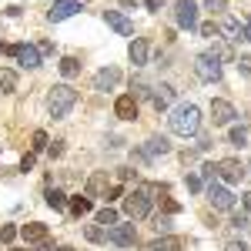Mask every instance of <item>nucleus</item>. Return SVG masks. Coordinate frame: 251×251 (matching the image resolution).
Listing matches in <instances>:
<instances>
[{
  "instance_id": "1",
  "label": "nucleus",
  "mask_w": 251,
  "mask_h": 251,
  "mask_svg": "<svg viewBox=\"0 0 251 251\" xmlns=\"http://www.w3.org/2000/svg\"><path fill=\"white\" fill-rule=\"evenodd\" d=\"M168 127H171L174 134H181V137H194L198 131H201V111H198L194 104H181V107L171 111Z\"/></svg>"
},
{
  "instance_id": "2",
  "label": "nucleus",
  "mask_w": 251,
  "mask_h": 251,
  "mask_svg": "<svg viewBox=\"0 0 251 251\" xmlns=\"http://www.w3.org/2000/svg\"><path fill=\"white\" fill-rule=\"evenodd\" d=\"M77 104V91L71 87V84H57V87H50V94H47V111L54 121L71 114V107Z\"/></svg>"
},
{
  "instance_id": "3",
  "label": "nucleus",
  "mask_w": 251,
  "mask_h": 251,
  "mask_svg": "<svg viewBox=\"0 0 251 251\" xmlns=\"http://www.w3.org/2000/svg\"><path fill=\"white\" fill-rule=\"evenodd\" d=\"M124 214H127L131 221L148 218V214H151V194L148 191H131L127 198H124Z\"/></svg>"
},
{
  "instance_id": "4",
  "label": "nucleus",
  "mask_w": 251,
  "mask_h": 251,
  "mask_svg": "<svg viewBox=\"0 0 251 251\" xmlns=\"http://www.w3.org/2000/svg\"><path fill=\"white\" fill-rule=\"evenodd\" d=\"M7 54H10V57H17V64H20V67H27V71L40 67V50L34 47V44H10V47H7Z\"/></svg>"
},
{
  "instance_id": "5",
  "label": "nucleus",
  "mask_w": 251,
  "mask_h": 251,
  "mask_svg": "<svg viewBox=\"0 0 251 251\" xmlns=\"http://www.w3.org/2000/svg\"><path fill=\"white\" fill-rule=\"evenodd\" d=\"M214 174H218L221 181H228V184H238V181L248 174V168H245L241 161H234V157H225V161L214 164Z\"/></svg>"
},
{
  "instance_id": "6",
  "label": "nucleus",
  "mask_w": 251,
  "mask_h": 251,
  "mask_svg": "<svg viewBox=\"0 0 251 251\" xmlns=\"http://www.w3.org/2000/svg\"><path fill=\"white\" fill-rule=\"evenodd\" d=\"M194 74L204 80V84H214V80H221V64L211 54H201V57L194 60Z\"/></svg>"
},
{
  "instance_id": "7",
  "label": "nucleus",
  "mask_w": 251,
  "mask_h": 251,
  "mask_svg": "<svg viewBox=\"0 0 251 251\" xmlns=\"http://www.w3.org/2000/svg\"><path fill=\"white\" fill-rule=\"evenodd\" d=\"M174 20H177V27H184V30L198 27V7H194V0H177V3H174Z\"/></svg>"
},
{
  "instance_id": "8",
  "label": "nucleus",
  "mask_w": 251,
  "mask_h": 251,
  "mask_svg": "<svg viewBox=\"0 0 251 251\" xmlns=\"http://www.w3.org/2000/svg\"><path fill=\"white\" fill-rule=\"evenodd\" d=\"M234 117H238L234 104L221 100V97H214V100H211V121H214V127H228V124H231Z\"/></svg>"
},
{
  "instance_id": "9",
  "label": "nucleus",
  "mask_w": 251,
  "mask_h": 251,
  "mask_svg": "<svg viewBox=\"0 0 251 251\" xmlns=\"http://www.w3.org/2000/svg\"><path fill=\"white\" fill-rule=\"evenodd\" d=\"M107 241H111V245H117V248H131V245L137 241L134 225H114V228L107 231Z\"/></svg>"
},
{
  "instance_id": "10",
  "label": "nucleus",
  "mask_w": 251,
  "mask_h": 251,
  "mask_svg": "<svg viewBox=\"0 0 251 251\" xmlns=\"http://www.w3.org/2000/svg\"><path fill=\"white\" fill-rule=\"evenodd\" d=\"M208 201H211L218 211H231L234 208V194L228 191V188H221V184H211V188H208Z\"/></svg>"
},
{
  "instance_id": "11",
  "label": "nucleus",
  "mask_w": 251,
  "mask_h": 251,
  "mask_svg": "<svg viewBox=\"0 0 251 251\" xmlns=\"http://www.w3.org/2000/svg\"><path fill=\"white\" fill-rule=\"evenodd\" d=\"M77 10H80V0H54V7H50V14H47V17L54 20V24H60V20L74 17Z\"/></svg>"
},
{
  "instance_id": "12",
  "label": "nucleus",
  "mask_w": 251,
  "mask_h": 251,
  "mask_svg": "<svg viewBox=\"0 0 251 251\" xmlns=\"http://www.w3.org/2000/svg\"><path fill=\"white\" fill-rule=\"evenodd\" d=\"M174 97H177V91H174L171 84H157L154 94H151V104H154V111H168L174 104Z\"/></svg>"
},
{
  "instance_id": "13",
  "label": "nucleus",
  "mask_w": 251,
  "mask_h": 251,
  "mask_svg": "<svg viewBox=\"0 0 251 251\" xmlns=\"http://www.w3.org/2000/svg\"><path fill=\"white\" fill-rule=\"evenodd\" d=\"M114 114L121 117V121H134L137 117V97L134 94H121L114 100Z\"/></svg>"
},
{
  "instance_id": "14",
  "label": "nucleus",
  "mask_w": 251,
  "mask_h": 251,
  "mask_svg": "<svg viewBox=\"0 0 251 251\" xmlns=\"http://www.w3.org/2000/svg\"><path fill=\"white\" fill-rule=\"evenodd\" d=\"M148 54H151V44H148L144 37H134V40H131L127 57H131V64H134V67H144V64H148Z\"/></svg>"
},
{
  "instance_id": "15",
  "label": "nucleus",
  "mask_w": 251,
  "mask_h": 251,
  "mask_svg": "<svg viewBox=\"0 0 251 251\" xmlns=\"http://www.w3.org/2000/svg\"><path fill=\"white\" fill-rule=\"evenodd\" d=\"M104 20H107V27H114L121 37H131V34H134V24L124 17L121 10H107V14H104Z\"/></svg>"
},
{
  "instance_id": "16",
  "label": "nucleus",
  "mask_w": 251,
  "mask_h": 251,
  "mask_svg": "<svg viewBox=\"0 0 251 251\" xmlns=\"http://www.w3.org/2000/svg\"><path fill=\"white\" fill-rule=\"evenodd\" d=\"M218 34H221L225 40H231V44H238V40H245V27H241L234 17H225L221 24H218Z\"/></svg>"
},
{
  "instance_id": "17",
  "label": "nucleus",
  "mask_w": 251,
  "mask_h": 251,
  "mask_svg": "<svg viewBox=\"0 0 251 251\" xmlns=\"http://www.w3.org/2000/svg\"><path fill=\"white\" fill-rule=\"evenodd\" d=\"M117 80H121V71L117 67H104V71L94 74V91H111Z\"/></svg>"
},
{
  "instance_id": "18",
  "label": "nucleus",
  "mask_w": 251,
  "mask_h": 251,
  "mask_svg": "<svg viewBox=\"0 0 251 251\" xmlns=\"http://www.w3.org/2000/svg\"><path fill=\"white\" fill-rule=\"evenodd\" d=\"M20 234H24V241H27V245H40V241H47V225L30 221V225H24V228H20Z\"/></svg>"
},
{
  "instance_id": "19",
  "label": "nucleus",
  "mask_w": 251,
  "mask_h": 251,
  "mask_svg": "<svg viewBox=\"0 0 251 251\" xmlns=\"http://www.w3.org/2000/svg\"><path fill=\"white\" fill-rule=\"evenodd\" d=\"M148 251H184V241H181L177 234H164V238L151 241V248H148Z\"/></svg>"
},
{
  "instance_id": "20",
  "label": "nucleus",
  "mask_w": 251,
  "mask_h": 251,
  "mask_svg": "<svg viewBox=\"0 0 251 251\" xmlns=\"http://www.w3.org/2000/svg\"><path fill=\"white\" fill-rule=\"evenodd\" d=\"M100 194H107V174L104 171L87 177V198H100Z\"/></svg>"
},
{
  "instance_id": "21",
  "label": "nucleus",
  "mask_w": 251,
  "mask_h": 251,
  "mask_svg": "<svg viewBox=\"0 0 251 251\" xmlns=\"http://www.w3.org/2000/svg\"><path fill=\"white\" fill-rule=\"evenodd\" d=\"M168 151H171V144H168V137H151V141H148V148H144V154H148V157L168 154Z\"/></svg>"
},
{
  "instance_id": "22",
  "label": "nucleus",
  "mask_w": 251,
  "mask_h": 251,
  "mask_svg": "<svg viewBox=\"0 0 251 251\" xmlns=\"http://www.w3.org/2000/svg\"><path fill=\"white\" fill-rule=\"evenodd\" d=\"M0 91H3V94H14V91H17V74H14L10 67H0Z\"/></svg>"
},
{
  "instance_id": "23",
  "label": "nucleus",
  "mask_w": 251,
  "mask_h": 251,
  "mask_svg": "<svg viewBox=\"0 0 251 251\" xmlns=\"http://www.w3.org/2000/svg\"><path fill=\"white\" fill-rule=\"evenodd\" d=\"M84 238H87L91 245H104V241H107V231H104L100 225H87V228H84Z\"/></svg>"
},
{
  "instance_id": "24",
  "label": "nucleus",
  "mask_w": 251,
  "mask_h": 251,
  "mask_svg": "<svg viewBox=\"0 0 251 251\" xmlns=\"http://www.w3.org/2000/svg\"><path fill=\"white\" fill-rule=\"evenodd\" d=\"M60 74H64L67 80L77 77V74H80V60L77 57H64V60H60Z\"/></svg>"
},
{
  "instance_id": "25",
  "label": "nucleus",
  "mask_w": 251,
  "mask_h": 251,
  "mask_svg": "<svg viewBox=\"0 0 251 251\" xmlns=\"http://www.w3.org/2000/svg\"><path fill=\"white\" fill-rule=\"evenodd\" d=\"M97 225H100V228H114L117 225V211L114 208H100V211H97Z\"/></svg>"
},
{
  "instance_id": "26",
  "label": "nucleus",
  "mask_w": 251,
  "mask_h": 251,
  "mask_svg": "<svg viewBox=\"0 0 251 251\" xmlns=\"http://www.w3.org/2000/svg\"><path fill=\"white\" fill-rule=\"evenodd\" d=\"M228 141H231L234 148H245V141H248V131H245L241 124H234L231 131H228Z\"/></svg>"
},
{
  "instance_id": "27",
  "label": "nucleus",
  "mask_w": 251,
  "mask_h": 251,
  "mask_svg": "<svg viewBox=\"0 0 251 251\" xmlns=\"http://www.w3.org/2000/svg\"><path fill=\"white\" fill-rule=\"evenodd\" d=\"M91 211V198H87V194H84V198H71V214H87Z\"/></svg>"
},
{
  "instance_id": "28",
  "label": "nucleus",
  "mask_w": 251,
  "mask_h": 251,
  "mask_svg": "<svg viewBox=\"0 0 251 251\" xmlns=\"http://www.w3.org/2000/svg\"><path fill=\"white\" fill-rule=\"evenodd\" d=\"M208 54H211V57L218 60V64H221V60H231V57H234V54H231V47H225V44H218L214 50H208Z\"/></svg>"
},
{
  "instance_id": "29",
  "label": "nucleus",
  "mask_w": 251,
  "mask_h": 251,
  "mask_svg": "<svg viewBox=\"0 0 251 251\" xmlns=\"http://www.w3.org/2000/svg\"><path fill=\"white\" fill-rule=\"evenodd\" d=\"M47 204H50V208H64V204H67L64 191H47Z\"/></svg>"
},
{
  "instance_id": "30",
  "label": "nucleus",
  "mask_w": 251,
  "mask_h": 251,
  "mask_svg": "<svg viewBox=\"0 0 251 251\" xmlns=\"http://www.w3.org/2000/svg\"><path fill=\"white\" fill-rule=\"evenodd\" d=\"M30 141H34V151H44V148H47V144H50V141H47V134H44V131H34V137H30Z\"/></svg>"
},
{
  "instance_id": "31",
  "label": "nucleus",
  "mask_w": 251,
  "mask_h": 251,
  "mask_svg": "<svg viewBox=\"0 0 251 251\" xmlns=\"http://www.w3.org/2000/svg\"><path fill=\"white\" fill-rule=\"evenodd\" d=\"M198 30H201V37H218V24H214V20H208V24H201Z\"/></svg>"
},
{
  "instance_id": "32",
  "label": "nucleus",
  "mask_w": 251,
  "mask_h": 251,
  "mask_svg": "<svg viewBox=\"0 0 251 251\" xmlns=\"http://www.w3.org/2000/svg\"><path fill=\"white\" fill-rule=\"evenodd\" d=\"M17 228H14V225H3V228H0V241H14V238H17Z\"/></svg>"
},
{
  "instance_id": "33",
  "label": "nucleus",
  "mask_w": 251,
  "mask_h": 251,
  "mask_svg": "<svg viewBox=\"0 0 251 251\" xmlns=\"http://www.w3.org/2000/svg\"><path fill=\"white\" fill-rule=\"evenodd\" d=\"M204 7H208L211 14H221V10L228 7V0H204Z\"/></svg>"
},
{
  "instance_id": "34",
  "label": "nucleus",
  "mask_w": 251,
  "mask_h": 251,
  "mask_svg": "<svg viewBox=\"0 0 251 251\" xmlns=\"http://www.w3.org/2000/svg\"><path fill=\"white\" fill-rule=\"evenodd\" d=\"M225 251H248V245H245V241H228Z\"/></svg>"
},
{
  "instance_id": "35",
  "label": "nucleus",
  "mask_w": 251,
  "mask_h": 251,
  "mask_svg": "<svg viewBox=\"0 0 251 251\" xmlns=\"http://www.w3.org/2000/svg\"><path fill=\"white\" fill-rule=\"evenodd\" d=\"M34 168V154H24L20 157V171H30Z\"/></svg>"
},
{
  "instance_id": "36",
  "label": "nucleus",
  "mask_w": 251,
  "mask_h": 251,
  "mask_svg": "<svg viewBox=\"0 0 251 251\" xmlns=\"http://www.w3.org/2000/svg\"><path fill=\"white\" fill-rule=\"evenodd\" d=\"M231 225H234V228H245V225H248V218H245V211H238V214H234V218H231Z\"/></svg>"
},
{
  "instance_id": "37",
  "label": "nucleus",
  "mask_w": 251,
  "mask_h": 251,
  "mask_svg": "<svg viewBox=\"0 0 251 251\" xmlns=\"http://www.w3.org/2000/svg\"><path fill=\"white\" fill-rule=\"evenodd\" d=\"M47 154H50V157H60V154H64V148H60V141H54V144L47 148Z\"/></svg>"
},
{
  "instance_id": "38",
  "label": "nucleus",
  "mask_w": 251,
  "mask_h": 251,
  "mask_svg": "<svg viewBox=\"0 0 251 251\" xmlns=\"http://www.w3.org/2000/svg\"><path fill=\"white\" fill-rule=\"evenodd\" d=\"M188 188H191V191H201V177H198V174L188 177Z\"/></svg>"
},
{
  "instance_id": "39",
  "label": "nucleus",
  "mask_w": 251,
  "mask_h": 251,
  "mask_svg": "<svg viewBox=\"0 0 251 251\" xmlns=\"http://www.w3.org/2000/svg\"><path fill=\"white\" fill-rule=\"evenodd\" d=\"M131 177L137 181V171H131V168H121V181H131Z\"/></svg>"
},
{
  "instance_id": "40",
  "label": "nucleus",
  "mask_w": 251,
  "mask_h": 251,
  "mask_svg": "<svg viewBox=\"0 0 251 251\" xmlns=\"http://www.w3.org/2000/svg\"><path fill=\"white\" fill-rule=\"evenodd\" d=\"M37 50H40V54H50V50H54V44H50V40H40Z\"/></svg>"
},
{
  "instance_id": "41",
  "label": "nucleus",
  "mask_w": 251,
  "mask_h": 251,
  "mask_svg": "<svg viewBox=\"0 0 251 251\" xmlns=\"http://www.w3.org/2000/svg\"><path fill=\"white\" fill-rule=\"evenodd\" d=\"M154 228H157V231H168V228H171V221H168V218H157Z\"/></svg>"
},
{
  "instance_id": "42",
  "label": "nucleus",
  "mask_w": 251,
  "mask_h": 251,
  "mask_svg": "<svg viewBox=\"0 0 251 251\" xmlns=\"http://www.w3.org/2000/svg\"><path fill=\"white\" fill-rule=\"evenodd\" d=\"M144 3H148V10H161L164 7V0H144Z\"/></svg>"
},
{
  "instance_id": "43",
  "label": "nucleus",
  "mask_w": 251,
  "mask_h": 251,
  "mask_svg": "<svg viewBox=\"0 0 251 251\" xmlns=\"http://www.w3.org/2000/svg\"><path fill=\"white\" fill-rule=\"evenodd\" d=\"M201 174H204V177H211V181H214V164H204V168H201Z\"/></svg>"
},
{
  "instance_id": "44",
  "label": "nucleus",
  "mask_w": 251,
  "mask_h": 251,
  "mask_svg": "<svg viewBox=\"0 0 251 251\" xmlns=\"http://www.w3.org/2000/svg\"><path fill=\"white\" fill-rule=\"evenodd\" d=\"M238 67H241L245 74H251V60H238Z\"/></svg>"
},
{
  "instance_id": "45",
  "label": "nucleus",
  "mask_w": 251,
  "mask_h": 251,
  "mask_svg": "<svg viewBox=\"0 0 251 251\" xmlns=\"http://www.w3.org/2000/svg\"><path fill=\"white\" fill-rule=\"evenodd\" d=\"M245 40H251V17L245 20Z\"/></svg>"
},
{
  "instance_id": "46",
  "label": "nucleus",
  "mask_w": 251,
  "mask_h": 251,
  "mask_svg": "<svg viewBox=\"0 0 251 251\" xmlns=\"http://www.w3.org/2000/svg\"><path fill=\"white\" fill-rule=\"evenodd\" d=\"M37 251H50V245H47V241H40V245H37Z\"/></svg>"
},
{
  "instance_id": "47",
  "label": "nucleus",
  "mask_w": 251,
  "mask_h": 251,
  "mask_svg": "<svg viewBox=\"0 0 251 251\" xmlns=\"http://www.w3.org/2000/svg\"><path fill=\"white\" fill-rule=\"evenodd\" d=\"M245 208H248V211H251V191L245 194Z\"/></svg>"
},
{
  "instance_id": "48",
  "label": "nucleus",
  "mask_w": 251,
  "mask_h": 251,
  "mask_svg": "<svg viewBox=\"0 0 251 251\" xmlns=\"http://www.w3.org/2000/svg\"><path fill=\"white\" fill-rule=\"evenodd\" d=\"M54 251H74V248H71V245H60V248H54Z\"/></svg>"
}]
</instances>
